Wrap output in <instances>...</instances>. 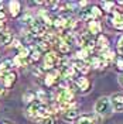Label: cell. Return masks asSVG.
Wrapping results in <instances>:
<instances>
[{"instance_id":"6da1fadb","label":"cell","mask_w":123,"mask_h":124,"mask_svg":"<svg viewBox=\"0 0 123 124\" xmlns=\"http://www.w3.org/2000/svg\"><path fill=\"white\" fill-rule=\"evenodd\" d=\"M48 116V107L45 104L40 103V101H33L27 108V117L30 120H41L44 117Z\"/></svg>"},{"instance_id":"7a4b0ae2","label":"cell","mask_w":123,"mask_h":124,"mask_svg":"<svg viewBox=\"0 0 123 124\" xmlns=\"http://www.w3.org/2000/svg\"><path fill=\"white\" fill-rule=\"evenodd\" d=\"M95 111L100 116H109L112 113V106H110L109 97H105V96L99 97L95 103Z\"/></svg>"},{"instance_id":"3957f363","label":"cell","mask_w":123,"mask_h":124,"mask_svg":"<svg viewBox=\"0 0 123 124\" xmlns=\"http://www.w3.org/2000/svg\"><path fill=\"white\" fill-rule=\"evenodd\" d=\"M60 61H61V58L55 52H47L43 59V68L47 70H54V68L60 65Z\"/></svg>"},{"instance_id":"277c9868","label":"cell","mask_w":123,"mask_h":124,"mask_svg":"<svg viewBox=\"0 0 123 124\" xmlns=\"http://www.w3.org/2000/svg\"><path fill=\"white\" fill-rule=\"evenodd\" d=\"M108 21L116 30H123V11L112 10L108 16Z\"/></svg>"},{"instance_id":"5b68a950","label":"cell","mask_w":123,"mask_h":124,"mask_svg":"<svg viewBox=\"0 0 123 124\" xmlns=\"http://www.w3.org/2000/svg\"><path fill=\"white\" fill-rule=\"evenodd\" d=\"M44 78V85L48 87V89H53L55 86H60V82H61V75H60V72H57V70H50L48 73H47Z\"/></svg>"},{"instance_id":"8992f818","label":"cell","mask_w":123,"mask_h":124,"mask_svg":"<svg viewBox=\"0 0 123 124\" xmlns=\"http://www.w3.org/2000/svg\"><path fill=\"white\" fill-rule=\"evenodd\" d=\"M72 86L77 89L79 93H86L89 90V87H91V82H89V79L85 76H75L72 79Z\"/></svg>"},{"instance_id":"52a82bcc","label":"cell","mask_w":123,"mask_h":124,"mask_svg":"<svg viewBox=\"0 0 123 124\" xmlns=\"http://www.w3.org/2000/svg\"><path fill=\"white\" fill-rule=\"evenodd\" d=\"M79 42H81L82 48H86V49L92 51L95 48V44H96V38H95V35H92L91 32L86 31V32H82L79 35Z\"/></svg>"},{"instance_id":"ba28073f","label":"cell","mask_w":123,"mask_h":124,"mask_svg":"<svg viewBox=\"0 0 123 124\" xmlns=\"http://www.w3.org/2000/svg\"><path fill=\"white\" fill-rule=\"evenodd\" d=\"M110 100V106H112V110L113 111H117L120 113L123 111V93H115L109 97Z\"/></svg>"},{"instance_id":"9c48e42d","label":"cell","mask_w":123,"mask_h":124,"mask_svg":"<svg viewBox=\"0 0 123 124\" xmlns=\"http://www.w3.org/2000/svg\"><path fill=\"white\" fill-rule=\"evenodd\" d=\"M16 80H17V75H16L13 70L6 72V73H3V76H1V86H3L4 89H10V87L16 83Z\"/></svg>"},{"instance_id":"30bf717a","label":"cell","mask_w":123,"mask_h":124,"mask_svg":"<svg viewBox=\"0 0 123 124\" xmlns=\"http://www.w3.org/2000/svg\"><path fill=\"white\" fill-rule=\"evenodd\" d=\"M72 68H74L75 72H79V73H82V75L91 70V66H89V63H88V62L79 61V59H77V61L72 63Z\"/></svg>"},{"instance_id":"8fae6325","label":"cell","mask_w":123,"mask_h":124,"mask_svg":"<svg viewBox=\"0 0 123 124\" xmlns=\"http://www.w3.org/2000/svg\"><path fill=\"white\" fill-rule=\"evenodd\" d=\"M95 46L99 49L100 52H103V51H106L109 48V38L106 35H103V34H99L98 35V38H96V44Z\"/></svg>"},{"instance_id":"7c38bea8","label":"cell","mask_w":123,"mask_h":124,"mask_svg":"<svg viewBox=\"0 0 123 124\" xmlns=\"http://www.w3.org/2000/svg\"><path fill=\"white\" fill-rule=\"evenodd\" d=\"M51 25L57 31H65V28H67V20L62 16H58V17H55V18L51 20Z\"/></svg>"},{"instance_id":"4fadbf2b","label":"cell","mask_w":123,"mask_h":124,"mask_svg":"<svg viewBox=\"0 0 123 124\" xmlns=\"http://www.w3.org/2000/svg\"><path fill=\"white\" fill-rule=\"evenodd\" d=\"M78 116H79L78 110L75 107H71V108H68V110L64 111L62 118H64L65 121H75V120H78Z\"/></svg>"},{"instance_id":"5bb4252c","label":"cell","mask_w":123,"mask_h":124,"mask_svg":"<svg viewBox=\"0 0 123 124\" xmlns=\"http://www.w3.org/2000/svg\"><path fill=\"white\" fill-rule=\"evenodd\" d=\"M100 30H102V25H100L99 21L93 20V21L88 23V32H91L92 35H99Z\"/></svg>"},{"instance_id":"9a60e30c","label":"cell","mask_w":123,"mask_h":124,"mask_svg":"<svg viewBox=\"0 0 123 124\" xmlns=\"http://www.w3.org/2000/svg\"><path fill=\"white\" fill-rule=\"evenodd\" d=\"M9 7H10V14L13 16V17H17V16L20 14V11H21V4H20V1H10L9 3Z\"/></svg>"},{"instance_id":"2e32d148","label":"cell","mask_w":123,"mask_h":124,"mask_svg":"<svg viewBox=\"0 0 123 124\" xmlns=\"http://www.w3.org/2000/svg\"><path fill=\"white\" fill-rule=\"evenodd\" d=\"M57 45H58V51H60L61 54H68L69 49H71V45H69L68 42H65L62 38L57 39Z\"/></svg>"},{"instance_id":"e0dca14e","label":"cell","mask_w":123,"mask_h":124,"mask_svg":"<svg viewBox=\"0 0 123 124\" xmlns=\"http://www.w3.org/2000/svg\"><path fill=\"white\" fill-rule=\"evenodd\" d=\"M28 49H30V61H38L40 58H41V54H43V52H41L35 45L30 46Z\"/></svg>"},{"instance_id":"ac0fdd59","label":"cell","mask_w":123,"mask_h":124,"mask_svg":"<svg viewBox=\"0 0 123 124\" xmlns=\"http://www.w3.org/2000/svg\"><path fill=\"white\" fill-rule=\"evenodd\" d=\"M0 41H1V44L7 45V44H10V42L13 41V35H11L9 31H1V32H0Z\"/></svg>"},{"instance_id":"d6986e66","label":"cell","mask_w":123,"mask_h":124,"mask_svg":"<svg viewBox=\"0 0 123 124\" xmlns=\"http://www.w3.org/2000/svg\"><path fill=\"white\" fill-rule=\"evenodd\" d=\"M91 13H92L93 20H96V18L102 17V14H103V11H102V10H100L98 6H92V7H91Z\"/></svg>"},{"instance_id":"ffe728a7","label":"cell","mask_w":123,"mask_h":124,"mask_svg":"<svg viewBox=\"0 0 123 124\" xmlns=\"http://www.w3.org/2000/svg\"><path fill=\"white\" fill-rule=\"evenodd\" d=\"M100 6H102V8H103L105 11L110 13V11L113 10V7H115V3H112V1H102ZM103 10H102V11H103Z\"/></svg>"},{"instance_id":"44dd1931","label":"cell","mask_w":123,"mask_h":124,"mask_svg":"<svg viewBox=\"0 0 123 124\" xmlns=\"http://www.w3.org/2000/svg\"><path fill=\"white\" fill-rule=\"evenodd\" d=\"M21 21H23V24H27L28 27H30L31 24L34 23V17L30 14V13H27L26 16H23V18H21Z\"/></svg>"},{"instance_id":"7402d4cb","label":"cell","mask_w":123,"mask_h":124,"mask_svg":"<svg viewBox=\"0 0 123 124\" xmlns=\"http://www.w3.org/2000/svg\"><path fill=\"white\" fill-rule=\"evenodd\" d=\"M23 99H24V101H27V103H33V101H35V93L27 92L23 96Z\"/></svg>"},{"instance_id":"603a6c76","label":"cell","mask_w":123,"mask_h":124,"mask_svg":"<svg viewBox=\"0 0 123 124\" xmlns=\"http://www.w3.org/2000/svg\"><path fill=\"white\" fill-rule=\"evenodd\" d=\"M77 124H95V121H93V118H89L88 116H84L81 118H78Z\"/></svg>"},{"instance_id":"cb8c5ba5","label":"cell","mask_w":123,"mask_h":124,"mask_svg":"<svg viewBox=\"0 0 123 124\" xmlns=\"http://www.w3.org/2000/svg\"><path fill=\"white\" fill-rule=\"evenodd\" d=\"M40 124H54V118L51 116H47V117L40 120Z\"/></svg>"},{"instance_id":"d4e9b609","label":"cell","mask_w":123,"mask_h":124,"mask_svg":"<svg viewBox=\"0 0 123 124\" xmlns=\"http://www.w3.org/2000/svg\"><path fill=\"white\" fill-rule=\"evenodd\" d=\"M117 52H119L120 56H123V35L117 41Z\"/></svg>"},{"instance_id":"484cf974","label":"cell","mask_w":123,"mask_h":124,"mask_svg":"<svg viewBox=\"0 0 123 124\" xmlns=\"http://www.w3.org/2000/svg\"><path fill=\"white\" fill-rule=\"evenodd\" d=\"M116 68L120 70V72H123V56H119L116 59Z\"/></svg>"},{"instance_id":"4316f807","label":"cell","mask_w":123,"mask_h":124,"mask_svg":"<svg viewBox=\"0 0 123 124\" xmlns=\"http://www.w3.org/2000/svg\"><path fill=\"white\" fill-rule=\"evenodd\" d=\"M11 42H13V46H14V48H18V49L21 48V44H20V41H18V39H13Z\"/></svg>"},{"instance_id":"83f0119b","label":"cell","mask_w":123,"mask_h":124,"mask_svg":"<svg viewBox=\"0 0 123 124\" xmlns=\"http://www.w3.org/2000/svg\"><path fill=\"white\" fill-rule=\"evenodd\" d=\"M119 83H120V85L123 86V73L120 75V76H119Z\"/></svg>"},{"instance_id":"f1b7e54d","label":"cell","mask_w":123,"mask_h":124,"mask_svg":"<svg viewBox=\"0 0 123 124\" xmlns=\"http://www.w3.org/2000/svg\"><path fill=\"white\" fill-rule=\"evenodd\" d=\"M3 93H4V87L0 85V96H3Z\"/></svg>"},{"instance_id":"f546056e","label":"cell","mask_w":123,"mask_h":124,"mask_svg":"<svg viewBox=\"0 0 123 124\" xmlns=\"http://www.w3.org/2000/svg\"><path fill=\"white\" fill-rule=\"evenodd\" d=\"M1 124H10V123H9V121H4V123H1Z\"/></svg>"}]
</instances>
